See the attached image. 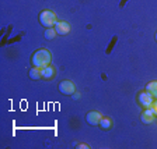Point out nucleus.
I'll use <instances>...</instances> for the list:
<instances>
[{
    "label": "nucleus",
    "mask_w": 157,
    "mask_h": 149,
    "mask_svg": "<svg viewBox=\"0 0 157 149\" xmlns=\"http://www.w3.org/2000/svg\"><path fill=\"white\" fill-rule=\"evenodd\" d=\"M156 41H157V32H156Z\"/></svg>",
    "instance_id": "dca6fc26"
},
{
    "label": "nucleus",
    "mask_w": 157,
    "mask_h": 149,
    "mask_svg": "<svg viewBox=\"0 0 157 149\" xmlns=\"http://www.w3.org/2000/svg\"><path fill=\"white\" fill-rule=\"evenodd\" d=\"M59 92L62 95H66V96H72L73 94L76 92V87L75 84H73L72 81H69V80H65V81H62L60 84H59L58 87Z\"/></svg>",
    "instance_id": "20e7f679"
},
{
    "label": "nucleus",
    "mask_w": 157,
    "mask_h": 149,
    "mask_svg": "<svg viewBox=\"0 0 157 149\" xmlns=\"http://www.w3.org/2000/svg\"><path fill=\"white\" fill-rule=\"evenodd\" d=\"M39 24L44 27V28H53L55 24L58 23V17L53 13L52 10H42L39 13Z\"/></svg>",
    "instance_id": "f03ea898"
},
{
    "label": "nucleus",
    "mask_w": 157,
    "mask_h": 149,
    "mask_svg": "<svg viewBox=\"0 0 157 149\" xmlns=\"http://www.w3.org/2000/svg\"><path fill=\"white\" fill-rule=\"evenodd\" d=\"M52 60V55L48 49H38L34 52V55L31 56V64L33 67H38V68H44L46 66L51 64Z\"/></svg>",
    "instance_id": "f257e3e1"
},
{
    "label": "nucleus",
    "mask_w": 157,
    "mask_h": 149,
    "mask_svg": "<svg viewBox=\"0 0 157 149\" xmlns=\"http://www.w3.org/2000/svg\"><path fill=\"white\" fill-rule=\"evenodd\" d=\"M72 96H73V99H75V101H77V99H80V94H77V92H75V94H73Z\"/></svg>",
    "instance_id": "2eb2a0df"
},
{
    "label": "nucleus",
    "mask_w": 157,
    "mask_h": 149,
    "mask_svg": "<svg viewBox=\"0 0 157 149\" xmlns=\"http://www.w3.org/2000/svg\"><path fill=\"white\" fill-rule=\"evenodd\" d=\"M140 120L143 124H151L154 120H156V114H154V112L151 110V107L144 109L143 113L140 114Z\"/></svg>",
    "instance_id": "0eeeda50"
},
{
    "label": "nucleus",
    "mask_w": 157,
    "mask_h": 149,
    "mask_svg": "<svg viewBox=\"0 0 157 149\" xmlns=\"http://www.w3.org/2000/svg\"><path fill=\"white\" fill-rule=\"evenodd\" d=\"M76 148H77V149H88L90 146L86 145V144H78V145H76Z\"/></svg>",
    "instance_id": "4468645a"
},
{
    "label": "nucleus",
    "mask_w": 157,
    "mask_h": 149,
    "mask_svg": "<svg viewBox=\"0 0 157 149\" xmlns=\"http://www.w3.org/2000/svg\"><path fill=\"white\" fill-rule=\"evenodd\" d=\"M53 28L56 29V32H58V35H67L70 31H72V27H70V24L67 23V21H63V20H58V23L55 24V27Z\"/></svg>",
    "instance_id": "39448f33"
},
{
    "label": "nucleus",
    "mask_w": 157,
    "mask_h": 149,
    "mask_svg": "<svg viewBox=\"0 0 157 149\" xmlns=\"http://www.w3.org/2000/svg\"><path fill=\"white\" fill-rule=\"evenodd\" d=\"M28 75L33 81H36V80H41L42 78V74H41V68L38 67H33L31 70L28 71Z\"/></svg>",
    "instance_id": "9d476101"
},
{
    "label": "nucleus",
    "mask_w": 157,
    "mask_h": 149,
    "mask_svg": "<svg viewBox=\"0 0 157 149\" xmlns=\"http://www.w3.org/2000/svg\"><path fill=\"white\" fill-rule=\"evenodd\" d=\"M41 74H42V78L44 80H53L55 78V75H56V70H55V67L53 66H46V67H44V68H41Z\"/></svg>",
    "instance_id": "6e6552de"
},
{
    "label": "nucleus",
    "mask_w": 157,
    "mask_h": 149,
    "mask_svg": "<svg viewBox=\"0 0 157 149\" xmlns=\"http://www.w3.org/2000/svg\"><path fill=\"white\" fill-rule=\"evenodd\" d=\"M151 110L154 112V114H156V117H157V99H154L153 105H151Z\"/></svg>",
    "instance_id": "ddd939ff"
},
{
    "label": "nucleus",
    "mask_w": 157,
    "mask_h": 149,
    "mask_svg": "<svg viewBox=\"0 0 157 149\" xmlns=\"http://www.w3.org/2000/svg\"><path fill=\"white\" fill-rule=\"evenodd\" d=\"M100 128L101 130H111L112 128V126H114V123H112V120L109 119V117H104L102 116V119L100 120Z\"/></svg>",
    "instance_id": "1a4fd4ad"
},
{
    "label": "nucleus",
    "mask_w": 157,
    "mask_h": 149,
    "mask_svg": "<svg viewBox=\"0 0 157 149\" xmlns=\"http://www.w3.org/2000/svg\"><path fill=\"white\" fill-rule=\"evenodd\" d=\"M56 35H58V32H56L55 28H46L45 29V39H48V41H52V39H55Z\"/></svg>",
    "instance_id": "f8f14e48"
},
{
    "label": "nucleus",
    "mask_w": 157,
    "mask_h": 149,
    "mask_svg": "<svg viewBox=\"0 0 157 149\" xmlns=\"http://www.w3.org/2000/svg\"><path fill=\"white\" fill-rule=\"evenodd\" d=\"M101 119H102V114L100 113V112H95V110L88 112V113L86 114V121H87L90 126H98Z\"/></svg>",
    "instance_id": "423d86ee"
},
{
    "label": "nucleus",
    "mask_w": 157,
    "mask_h": 149,
    "mask_svg": "<svg viewBox=\"0 0 157 149\" xmlns=\"http://www.w3.org/2000/svg\"><path fill=\"white\" fill-rule=\"evenodd\" d=\"M154 99H156V98H154L150 92H147V91H142V92H139V95H137V103L140 105L143 109L151 107Z\"/></svg>",
    "instance_id": "7ed1b4c3"
},
{
    "label": "nucleus",
    "mask_w": 157,
    "mask_h": 149,
    "mask_svg": "<svg viewBox=\"0 0 157 149\" xmlns=\"http://www.w3.org/2000/svg\"><path fill=\"white\" fill-rule=\"evenodd\" d=\"M146 91L150 92V94L157 99V81H150L149 82V84L146 85Z\"/></svg>",
    "instance_id": "9b49d317"
}]
</instances>
